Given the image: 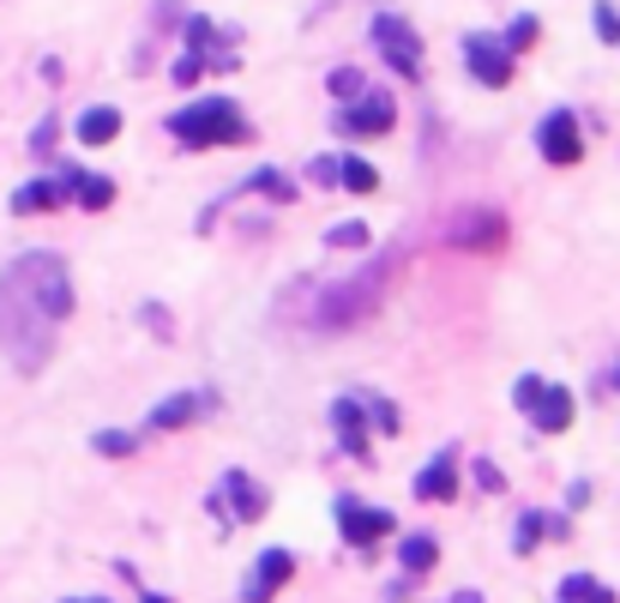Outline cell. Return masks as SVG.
<instances>
[{
	"mask_svg": "<svg viewBox=\"0 0 620 603\" xmlns=\"http://www.w3.org/2000/svg\"><path fill=\"white\" fill-rule=\"evenodd\" d=\"M464 67L476 73V79L482 85H507L512 79V49H507V36H470V43H464Z\"/></svg>",
	"mask_w": 620,
	"mask_h": 603,
	"instance_id": "ba28073f",
	"label": "cell"
},
{
	"mask_svg": "<svg viewBox=\"0 0 620 603\" xmlns=\"http://www.w3.org/2000/svg\"><path fill=\"white\" fill-rule=\"evenodd\" d=\"M326 241H331V248H361V241H368V229H361V224H338Z\"/></svg>",
	"mask_w": 620,
	"mask_h": 603,
	"instance_id": "cb8c5ba5",
	"label": "cell"
},
{
	"mask_svg": "<svg viewBox=\"0 0 620 603\" xmlns=\"http://www.w3.org/2000/svg\"><path fill=\"white\" fill-rule=\"evenodd\" d=\"M392 121H398V103L385 97V91H368L361 103H350V109L338 115V133H350V139H368V133H385Z\"/></svg>",
	"mask_w": 620,
	"mask_h": 603,
	"instance_id": "9c48e42d",
	"label": "cell"
},
{
	"mask_svg": "<svg viewBox=\"0 0 620 603\" xmlns=\"http://www.w3.org/2000/svg\"><path fill=\"white\" fill-rule=\"evenodd\" d=\"M373 49H380L404 79H416L422 73V43H416V31H410L398 12H380V19H373Z\"/></svg>",
	"mask_w": 620,
	"mask_h": 603,
	"instance_id": "277c9868",
	"label": "cell"
},
{
	"mask_svg": "<svg viewBox=\"0 0 620 603\" xmlns=\"http://www.w3.org/2000/svg\"><path fill=\"white\" fill-rule=\"evenodd\" d=\"M97 453H109V459L133 453V434H121V429H102V434H97Z\"/></svg>",
	"mask_w": 620,
	"mask_h": 603,
	"instance_id": "7402d4cb",
	"label": "cell"
},
{
	"mask_svg": "<svg viewBox=\"0 0 620 603\" xmlns=\"http://www.w3.org/2000/svg\"><path fill=\"white\" fill-rule=\"evenodd\" d=\"M307 175H314V182H338V163H331V158H314V163H307Z\"/></svg>",
	"mask_w": 620,
	"mask_h": 603,
	"instance_id": "484cf974",
	"label": "cell"
},
{
	"mask_svg": "<svg viewBox=\"0 0 620 603\" xmlns=\"http://www.w3.org/2000/svg\"><path fill=\"white\" fill-rule=\"evenodd\" d=\"M458 603H476V597H458Z\"/></svg>",
	"mask_w": 620,
	"mask_h": 603,
	"instance_id": "1f68e13d",
	"label": "cell"
},
{
	"mask_svg": "<svg viewBox=\"0 0 620 603\" xmlns=\"http://www.w3.org/2000/svg\"><path fill=\"white\" fill-rule=\"evenodd\" d=\"M331 417H338V429H344V446H350L356 459H368V422H361V405L338 399V405H331Z\"/></svg>",
	"mask_w": 620,
	"mask_h": 603,
	"instance_id": "2e32d148",
	"label": "cell"
},
{
	"mask_svg": "<svg viewBox=\"0 0 620 603\" xmlns=\"http://www.w3.org/2000/svg\"><path fill=\"white\" fill-rule=\"evenodd\" d=\"M512 399H519V410H531V422L542 434H566V422H573V392L548 387V380H536V375H524L519 387H512Z\"/></svg>",
	"mask_w": 620,
	"mask_h": 603,
	"instance_id": "3957f363",
	"label": "cell"
},
{
	"mask_svg": "<svg viewBox=\"0 0 620 603\" xmlns=\"http://www.w3.org/2000/svg\"><path fill=\"white\" fill-rule=\"evenodd\" d=\"M205 399H187V392H175V399H163L157 410H151V429H187L193 417H199Z\"/></svg>",
	"mask_w": 620,
	"mask_h": 603,
	"instance_id": "e0dca14e",
	"label": "cell"
},
{
	"mask_svg": "<svg viewBox=\"0 0 620 603\" xmlns=\"http://www.w3.org/2000/svg\"><path fill=\"white\" fill-rule=\"evenodd\" d=\"M145 603H170V597H145Z\"/></svg>",
	"mask_w": 620,
	"mask_h": 603,
	"instance_id": "f1b7e54d",
	"label": "cell"
},
{
	"mask_svg": "<svg viewBox=\"0 0 620 603\" xmlns=\"http://www.w3.org/2000/svg\"><path fill=\"white\" fill-rule=\"evenodd\" d=\"M561 603H614V592H602L590 573H566V580H561Z\"/></svg>",
	"mask_w": 620,
	"mask_h": 603,
	"instance_id": "ac0fdd59",
	"label": "cell"
},
{
	"mask_svg": "<svg viewBox=\"0 0 620 603\" xmlns=\"http://www.w3.org/2000/svg\"><path fill=\"white\" fill-rule=\"evenodd\" d=\"M338 182L350 187V194H373V182H380V175H373V163L350 158V163H338Z\"/></svg>",
	"mask_w": 620,
	"mask_h": 603,
	"instance_id": "ffe728a7",
	"label": "cell"
},
{
	"mask_svg": "<svg viewBox=\"0 0 620 603\" xmlns=\"http://www.w3.org/2000/svg\"><path fill=\"white\" fill-rule=\"evenodd\" d=\"M476 483H482V489H507V483H500V471L488 465V459H482V465H476Z\"/></svg>",
	"mask_w": 620,
	"mask_h": 603,
	"instance_id": "83f0119b",
	"label": "cell"
},
{
	"mask_svg": "<svg viewBox=\"0 0 620 603\" xmlns=\"http://www.w3.org/2000/svg\"><path fill=\"white\" fill-rule=\"evenodd\" d=\"M290 573H295V556H290V549H265L241 597H248V603H271V597L283 592V585H290Z\"/></svg>",
	"mask_w": 620,
	"mask_h": 603,
	"instance_id": "8fae6325",
	"label": "cell"
},
{
	"mask_svg": "<svg viewBox=\"0 0 620 603\" xmlns=\"http://www.w3.org/2000/svg\"><path fill=\"white\" fill-rule=\"evenodd\" d=\"M187 43H193V55L175 61V79H181V85H193L205 67H236V55L217 43V24H211V19H193V24H187Z\"/></svg>",
	"mask_w": 620,
	"mask_h": 603,
	"instance_id": "5b68a950",
	"label": "cell"
},
{
	"mask_svg": "<svg viewBox=\"0 0 620 603\" xmlns=\"http://www.w3.org/2000/svg\"><path fill=\"white\" fill-rule=\"evenodd\" d=\"M67 314H73V278L61 266V254H19L0 272V351L12 356V368L36 375L55 351V332Z\"/></svg>",
	"mask_w": 620,
	"mask_h": 603,
	"instance_id": "6da1fadb",
	"label": "cell"
},
{
	"mask_svg": "<svg viewBox=\"0 0 620 603\" xmlns=\"http://www.w3.org/2000/svg\"><path fill=\"white\" fill-rule=\"evenodd\" d=\"M170 133L187 151H211V146H236V139H248V121L236 115V103L229 97H199V103H187V109L170 121Z\"/></svg>",
	"mask_w": 620,
	"mask_h": 603,
	"instance_id": "7a4b0ae2",
	"label": "cell"
},
{
	"mask_svg": "<svg viewBox=\"0 0 620 603\" xmlns=\"http://www.w3.org/2000/svg\"><path fill=\"white\" fill-rule=\"evenodd\" d=\"M536 43V19H512V31H507V49L519 55V49H531Z\"/></svg>",
	"mask_w": 620,
	"mask_h": 603,
	"instance_id": "603a6c76",
	"label": "cell"
},
{
	"mask_svg": "<svg viewBox=\"0 0 620 603\" xmlns=\"http://www.w3.org/2000/svg\"><path fill=\"white\" fill-rule=\"evenodd\" d=\"M338 525H344V537H350L356 549H373L380 537L398 531V519H392L385 507H361V502H350V495L338 502Z\"/></svg>",
	"mask_w": 620,
	"mask_h": 603,
	"instance_id": "52a82bcc",
	"label": "cell"
},
{
	"mask_svg": "<svg viewBox=\"0 0 620 603\" xmlns=\"http://www.w3.org/2000/svg\"><path fill=\"white\" fill-rule=\"evenodd\" d=\"M416 495H422V502H452V495H458V459H452V453L434 459V465L416 477Z\"/></svg>",
	"mask_w": 620,
	"mask_h": 603,
	"instance_id": "7c38bea8",
	"label": "cell"
},
{
	"mask_svg": "<svg viewBox=\"0 0 620 603\" xmlns=\"http://www.w3.org/2000/svg\"><path fill=\"white\" fill-rule=\"evenodd\" d=\"M597 36L602 43H620V12L614 7H597Z\"/></svg>",
	"mask_w": 620,
	"mask_h": 603,
	"instance_id": "d4e9b609",
	"label": "cell"
},
{
	"mask_svg": "<svg viewBox=\"0 0 620 603\" xmlns=\"http://www.w3.org/2000/svg\"><path fill=\"white\" fill-rule=\"evenodd\" d=\"M61 187H67V194L79 200L85 212H102V205L115 200V182H109V175H85V170H67V175H61Z\"/></svg>",
	"mask_w": 620,
	"mask_h": 603,
	"instance_id": "4fadbf2b",
	"label": "cell"
},
{
	"mask_svg": "<svg viewBox=\"0 0 620 603\" xmlns=\"http://www.w3.org/2000/svg\"><path fill=\"white\" fill-rule=\"evenodd\" d=\"M61 200H67V187H61V182H24L19 194H12V212H19V217H31V212H55Z\"/></svg>",
	"mask_w": 620,
	"mask_h": 603,
	"instance_id": "5bb4252c",
	"label": "cell"
},
{
	"mask_svg": "<svg viewBox=\"0 0 620 603\" xmlns=\"http://www.w3.org/2000/svg\"><path fill=\"white\" fill-rule=\"evenodd\" d=\"M79 603H102V597H79Z\"/></svg>",
	"mask_w": 620,
	"mask_h": 603,
	"instance_id": "f546056e",
	"label": "cell"
},
{
	"mask_svg": "<svg viewBox=\"0 0 620 603\" xmlns=\"http://www.w3.org/2000/svg\"><path fill=\"white\" fill-rule=\"evenodd\" d=\"M614 392H620V375H614Z\"/></svg>",
	"mask_w": 620,
	"mask_h": 603,
	"instance_id": "4dcf8cb0",
	"label": "cell"
},
{
	"mask_svg": "<svg viewBox=\"0 0 620 603\" xmlns=\"http://www.w3.org/2000/svg\"><path fill=\"white\" fill-rule=\"evenodd\" d=\"M536 146H542V158H548V163H578V158H585V139H578V121H573L566 109H554L548 121H542Z\"/></svg>",
	"mask_w": 620,
	"mask_h": 603,
	"instance_id": "30bf717a",
	"label": "cell"
},
{
	"mask_svg": "<svg viewBox=\"0 0 620 603\" xmlns=\"http://www.w3.org/2000/svg\"><path fill=\"white\" fill-rule=\"evenodd\" d=\"M121 133V109H85L79 115V146H115Z\"/></svg>",
	"mask_w": 620,
	"mask_h": 603,
	"instance_id": "9a60e30c",
	"label": "cell"
},
{
	"mask_svg": "<svg viewBox=\"0 0 620 603\" xmlns=\"http://www.w3.org/2000/svg\"><path fill=\"white\" fill-rule=\"evenodd\" d=\"M331 91H338V97L361 91V73H350V67H344V73H331Z\"/></svg>",
	"mask_w": 620,
	"mask_h": 603,
	"instance_id": "4316f807",
	"label": "cell"
},
{
	"mask_svg": "<svg viewBox=\"0 0 620 603\" xmlns=\"http://www.w3.org/2000/svg\"><path fill=\"white\" fill-rule=\"evenodd\" d=\"M211 513L217 519H229V525H248V519H260L265 513V489L253 477H241V471H229V477L211 489Z\"/></svg>",
	"mask_w": 620,
	"mask_h": 603,
	"instance_id": "8992f818",
	"label": "cell"
},
{
	"mask_svg": "<svg viewBox=\"0 0 620 603\" xmlns=\"http://www.w3.org/2000/svg\"><path fill=\"white\" fill-rule=\"evenodd\" d=\"M253 187H260L265 200H295V182H290V175H278V170H260V175H253Z\"/></svg>",
	"mask_w": 620,
	"mask_h": 603,
	"instance_id": "44dd1931",
	"label": "cell"
},
{
	"mask_svg": "<svg viewBox=\"0 0 620 603\" xmlns=\"http://www.w3.org/2000/svg\"><path fill=\"white\" fill-rule=\"evenodd\" d=\"M398 556H404L410 573H428L434 561H440V543H434V537H404V549H398Z\"/></svg>",
	"mask_w": 620,
	"mask_h": 603,
	"instance_id": "d6986e66",
	"label": "cell"
}]
</instances>
